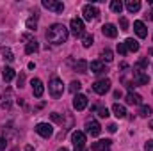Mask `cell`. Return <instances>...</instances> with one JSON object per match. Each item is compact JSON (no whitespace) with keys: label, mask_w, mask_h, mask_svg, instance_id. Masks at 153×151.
Here are the masks:
<instances>
[{"label":"cell","mask_w":153,"mask_h":151,"mask_svg":"<svg viewBox=\"0 0 153 151\" xmlns=\"http://www.w3.org/2000/svg\"><path fill=\"white\" fill-rule=\"evenodd\" d=\"M112 112H114V115L116 117H126V109L123 107V105H119V103H114L112 105Z\"/></svg>","instance_id":"cell-18"},{"label":"cell","mask_w":153,"mask_h":151,"mask_svg":"<svg viewBox=\"0 0 153 151\" xmlns=\"http://www.w3.org/2000/svg\"><path fill=\"white\" fill-rule=\"evenodd\" d=\"M102 32H103V36H107V38H116V36H117V29H116V25H112V23H105V25L102 27Z\"/></svg>","instance_id":"cell-15"},{"label":"cell","mask_w":153,"mask_h":151,"mask_svg":"<svg viewBox=\"0 0 153 151\" xmlns=\"http://www.w3.org/2000/svg\"><path fill=\"white\" fill-rule=\"evenodd\" d=\"M48 91H50V94H52L53 98H61L62 93H64V84H62V80L52 78L50 84H48Z\"/></svg>","instance_id":"cell-2"},{"label":"cell","mask_w":153,"mask_h":151,"mask_svg":"<svg viewBox=\"0 0 153 151\" xmlns=\"http://www.w3.org/2000/svg\"><path fill=\"white\" fill-rule=\"evenodd\" d=\"M102 59H103V61H107V62H111V61L114 59V57H112V52H111L109 48H105V50L102 52Z\"/></svg>","instance_id":"cell-28"},{"label":"cell","mask_w":153,"mask_h":151,"mask_svg":"<svg viewBox=\"0 0 153 151\" xmlns=\"http://www.w3.org/2000/svg\"><path fill=\"white\" fill-rule=\"evenodd\" d=\"M0 53L4 55V59H7V61H13L14 57H13V52L9 50V48H0Z\"/></svg>","instance_id":"cell-27"},{"label":"cell","mask_w":153,"mask_h":151,"mask_svg":"<svg viewBox=\"0 0 153 151\" xmlns=\"http://www.w3.org/2000/svg\"><path fill=\"white\" fill-rule=\"evenodd\" d=\"M119 25H121V30H128V20L126 18H121L119 20Z\"/></svg>","instance_id":"cell-32"},{"label":"cell","mask_w":153,"mask_h":151,"mask_svg":"<svg viewBox=\"0 0 153 151\" xmlns=\"http://www.w3.org/2000/svg\"><path fill=\"white\" fill-rule=\"evenodd\" d=\"M126 9H128L130 13H137V11L141 9V2H139V0H128V2H126Z\"/></svg>","instance_id":"cell-21"},{"label":"cell","mask_w":153,"mask_h":151,"mask_svg":"<svg viewBox=\"0 0 153 151\" xmlns=\"http://www.w3.org/2000/svg\"><path fill=\"white\" fill-rule=\"evenodd\" d=\"M150 82V76L146 75V73H143L141 70H135L134 71V84H137V85H146Z\"/></svg>","instance_id":"cell-10"},{"label":"cell","mask_w":153,"mask_h":151,"mask_svg":"<svg viewBox=\"0 0 153 151\" xmlns=\"http://www.w3.org/2000/svg\"><path fill=\"white\" fill-rule=\"evenodd\" d=\"M75 71H78V73H85L87 71V62L85 61H76L75 62Z\"/></svg>","instance_id":"cell-22"},{"label":"cell","mask_w":153,"mask_h":151,"mask_svg":"<svg viewBox=\"0 0 153 151\" xmlns=\"http://www.w3.org/2000/svg\"><path fill=\"white\" fill-rule=\"evenodd\" d=\"M82 44H84V48H89V46L93 44V36H91V34L84 36V39H82Z\"/></svg>","instance_id":"cell-29"},{"label":"cell","mask_w":153,"mask_h":151,"mask_svg":"<svg viewBox=\"0 0 153 151\" xmlns=\"http://www.w3.org/2000/svg\"><path fill=\"white\" fill-rule=\"evenodd\" d=\"M46 39L53 44H62L68 39V29L61 23H53L48 30H46Z\"/></svg>","instance_id":"cell-1"},{"label":"cell","mask_w":153,"mask_h":151,"mask_svg":"<svg viewBox=\"0 0 153 151\" xmlns=\"http://www.w3.org/2000/svg\"><path fill=\"white\" fill-rule=\"evenodd\" d=\"M80 87H82V84H80V82H71V84H70V91H71V93H78V91H80Z\"/></svg>","instance_id":"cell-30"},{"label":"cell","mask_w":153,"mask_h":151,"mask_svg":"<svg viewBox=\"0 0 153 151\" xmlns=\"http://www.w3.org/2000/svg\"><path fill=\"white\" fill-rule=\"evenodd\" d=\"M125 46H126V50H130V52H137V50H139V43L134 38L126 39V41H125Z\"/></svg>","instance_id":"cell-20"},{"label":"cell","mask_w":153,"mask_h":151,"mask_svg":"<svg viewBox=\"0 0 153 151\" xmlns=\"http://www.w3.org/2000/svg\"><path fill=\"white\" fill-rule=\"evenodd\" d=\"M93 91H94L96 94H105V93H109V91H111V80H109V78L96 80V82L93 84Z\"/></svg>","instance_id":"cell-3"},{"label":"cell","mask_w":153,"mask_h":151,"mask_svg":"<svg viewBox=\"0 0 153 151\" xmlns=\"http://www.w3.org/2000/svg\"><path fill=\"white\" fill-rule=\"evenodd\" d=\"M70 29H71V32H73L75 38L84 36V21H82L80 18H71V21H70Z\"/></svg>","instance_id":"cell-6"},{"label":"cell","mask_w":153,"mask_h":151,"mask_svg":"<svg viewBox=\"0 0 153 151\" xmlns=\"http://www.w3.org/2000/svg\"><path fill=\"white\" fill-rule=\"evenodd\" d=\"M27 29H29V30H36V29H38V14H34L32 18L27 20Z\"/></svg>","instance_id":"cell-23"},{"label":"cell","mask_w":153,"mask_h":151,"mask_svg":"<svg viewBox=\"0 0 153 151\" xmlns=\"http://www.w3.org/2000/svg\"><path fill=\"white\" fill-rule=\"evenodd\" d=\"M111 9L119 14V13L123 11V2H121V0H112V2H111Z\"/></svg>","instance_id":"cell-24"},{"label":"cell","mask_w":153,"mask_h":151,"mask_svg":"<svg viewBox=\"0 0 153 151\" xmlns=\"http://www.w3.org/2000/svg\"><path fill=\"white\" fill-rule=\"evenodd\" d=\"M85 130H87V133H89V135L98 137V135H100V132H102V126H100L96 121H87V123H85Z\"/></svg>","instance_id":"cell-9"},{"label":"cell","mask_w":153,"mask_h":151,"mask_svg":"<svg viewBox=\"0 0 153 151\" xmlns=\"http://www.w3.org/2000/svg\"><path fill=\"white\" fill-rule=\"evenodd\" d=\"M38 48H39V44H38V41L36 39H30L29 43H27V46H25V53H36L38 52Z\"/></svg>","instance_id":"cell-19"},{"label":"cell","mask_w":153,"mask_h":151,"mask_svg":"<svg viewBox=\"0 0 153 151\" xmlns=\"http://www.w3.org/2000/svg\"><path fill=\"white\" fill-rule=\"evenodd\" d=\"M116 130H117V126H116V124H109V132H111V133H114Z\"/></svg>","instance_id":"cell-38"},{"label":"cell","mask_w":153,"mask_h":151,"mask_svg":"<svg viewBox=\"0 0 153 151\" xmlns=\"http://www.w3.org/2000/svg\"><path fill=\"white\" fill-rule=\"evenodd\" d=\"M134 30L139 38H146L148 36V30H146V25L143 21H134Z\"/></svg>","instance_id":"cell-16"},{"label":"cell","mask_w":153,"mask_h":151,"mask_svg":"<svg viewBox=\"0 0 153 151\" xmlns=\"http://www.w3.org/2000/svg\"><path fill=\"white\" fill-rule=\"evenodd\" d=\"M23 82H25V76L20 75L18 76V87H23Z\"/></svg>","instance_id":"cell-37"},{"label":"cell","mask_w":153,"mask_h":151,"mask_svg":"<svg viewBox=\"0 0 153 151\" xmlns=\"http://www.w3.org/2000/svg\"><path fill=\"white\" fill-rule=\"evenodd\" d=\"M71 141H73L75 151H84V146H85V133L84 132H73Z\"/></svg>","instance_id":"cell-4"},{"label":"cell","mask_w":153,"mask_h":151,"mask_svg":"<svg viewBox=\"0 0 153 151\" xmlns=\"http://www.w3.org/2000/svg\"><path fill=\"white\" fill-rule=\"evenodd\" d=\"M150 126H152V130H153V121H152V124H150Z\"/></svg>","instance_id":"cell-42"},{"label":"cell","mask_w":153,"mask_h":151,"mask_svg":"<svg viewBox=\"0 0 153 151\" xmlns=\"http://www.w3.org/2000/svg\"><path fill=\"white\" fill-rule=\"evenodd\" d=\"M126 103L128 105H141L143 103V98L139 94H135V93H128L126 94Z\"/></svg>","instance_id":"cell-17"},{"label":"cell","mask_w":153,"mask_h":151,"mask_svg":"<svg viewBox=\"0 0 153 151\" xmlns=\"http://www.w3.org/2000/svg\"><path fill=\"white\" fill-rule=\"evenodd\" d=\"M57 151H68V150L66 148H61V150H57Z\"/></svg>","instance_id":"cell-41"},{"label":"cell","mask_w":153,"mask_h":151,"mask_svg":"<svg viewBox=\"0 0 153 151\" xmlns=\"http://www.w3.org/2000/svg\"><path fill=\"white\" fill-rule=\"evenodd\" d=\"M82 13H84V18H85V20H89V21H91V20H94V18L100 14V11H98V9L93 5V4H87V5H84Z\"/></svg>","instance_id":"cell-8"},{"label":"cell","mask_w":153,"mask_h":151,"mask_svg":"<svg viewBox=\"0 0 153 151\" xmlns=\"http://www.w3.org/2000/svg\"><path fill=\"white\" fill-rule=\"evenodd\" d=\"M111 141L109 139H105V141H98V142H94L93 146H91V150L93 151H111Z\"/></svg>","instance_id":"cell-14"},{"label":"cell","mask_w":153,"mask_h":151,"mask_svg":"<svg viewBox=\"0 0 153 151\" xmlns=\"http://www.w3.org/2000/svg\"><path fill=\"white\" fill-rule=\"evenodd\" d=\"M13 78H14V70L13 68H5L4 70V80L5 82H11Z\"/></svg>","instance_id":"cell-25"},{"label":"cell","mask_w":153,"mask_h":151,"mask_svg":"<svg viewBox=\"0 0 153 151\" xmlns=\"http://www.w3.org/2000/svg\"><path fill=\"white\" fill-rule=\"evenodd\" d=\"M144 151H153V141H148L144 144Z\"/></svg>","instance_id":"cell-35"},{"label":"cell","mask_w":153,"mask_h":151,"mask_svg":"<svg viewBox=\"0 0 153 151\" xmlns=\"http://www.w3.org/2000/svg\"><path fill=\"white\" fill-rule=\"evenodd\" d=\"M150 114H152V107H150V105H141V109H139V115L148 117Z\"/></svg>","instance_id":"cell-26"},{"label":"cell","mask_w":153,"mask_h":151,"mask_svg":"<svg viewBox=\"0 0 153 151\" xmlns=\"http://www.w3.org/2000/svg\"><path fill=\"white\" fill-rule=\"evenodd\" d=\"M43 7H46L48 11H53L55 14H61L64 11V4L59 0H43Z\"/></svg>","instance_id":"cell-5"},{"label":"cell","mask_w":153,"mask_h":151,"mask_svg":"<svg viewBox=\"0 0 153 151\" xmlns=\"http://www.w3.org/2000/svg\"><path fill=\"white\" fill-rule=\"evenodd\" d=\"M150 18H152V20H153V9H152V13H150Z\"/></svg>","instance_id":"cell-40"},{"label":"cell","mask_w":153,"mask_h":151,"mask_svg":"<svg viewBox=\"0 0 153 151\" xmlns=\"http://www.w3.org/2000/svg\"><path fill=\"white\" fill-rule=\"evenodd\" d=\"M5 146H7V141H5L4 137H0V151L5 150Z\"/></svg>","instance_id":"cell-36"},{"label":"cell","mask_w":153,"mask_h":151,"mask_svg":"<svg viewBox=\"0 0 153 151\" xmlns=\"http://www.w3.org/2000/svg\"><path fill=\"white\" fill-rule=\"evenodd\" d=\"M36 132H38L41 137L48 139V137H52V133H53V128H52V124H48V123H39L38 126H36Z\"/></svg>","instance_id":"cell-7"},{"label":"cell","mask_w":153,"mask_h":151,"mask_svg":"<svg viewBox=\"0 0 153 151\" xmlns=\"http://www.w3.org/2000/svg\"><path fill=\"white\" fill-rule=\"evenodd\" d=\"M117 52H119L121 55H125V53L128 52V50H126V46H125V43H119V44H117Z\"/></svg>","instance_id":"cell-34"},{"label":"cell","mask_w":153,"mask_h":151,"mask_svg":"<svg viewBox=\"0 0 153 151\" xmlns=\"http://www.w3.org/2000/svg\"><path fill=\"white\" fill-rule=\"evenodd\" d=\"M50 115H52V119H53V121H55V123H61V124H62V121H64V117H62V115H61V114L53 112V114H50Z\"/></svg>","instance_id":"cell-31"},{"label":"cell","mask_w":153,"mask_h":151,"mask_svg":"<svg viewBox=\"0 0 153 151\" xmlns=\"http://www.w3.org/2000/svg\"><path fill=\"white\" fill-rule=\"evenodd\" d=\"M25 151H34V148H32V146H27V148H25Z\"/></svg>","instance_id":"cell-39"},{"label":"cell","mask_w":153,"mask_h":151,"mask_svg":"<svg viewBox=\"0 0 153 151\" xmlns=\"http://www.w3.org/2000/svg\"><path fill=\"white\" fill-rule=\"evenodd\" d=\"M30 85H32V93H34V96H36V98H41V96H43V93H45L43 82H41L39 78H34V80L30 82Z\"/></svg>","instance_id":"cell-12"},{"label":"cell","mask_w":153,"mask_h":151,"mask_svg":"<svg viewBox=\"0 0 153 151\" xmlns=\"http://www.w3.org/2000/svg\"><path fill=\"white\" fill-rule=\"evenodd\" d=\"M89 68H91V71H93L94 75H103V73H107V68H105V64H103L102 61H93Z\"/></svg>","instance_id":"cell-13"},{"label":"cell","mask_w":153,"mask_h":151,"mask_svg":"<svg viewBox=\"0 0 153 151\" xmlns=\"http://www.w3.org/2000/svg\"><path fill=\"white\" fill-rule=\"evenodd\" d=\"M73 107H75L76 110H84V109L87 107V96H84V94H75V98H73Z\"/></svg>","instance_id":"cell-11"},{"label":"cell","mask_w":153,"mask_h":151,"mask_svg":"<svg viewBox=\"0 0 153 151\" xmlns=\"http://www.w3.org/2000/svg\"><path fill=\"white\" fill-rule=\"evenodd\" d=\"M98 115H100V117H109V110H107L105 107H100V109H98Z\"/></svg>","instance_id":"cell-33"}]
</instances>
